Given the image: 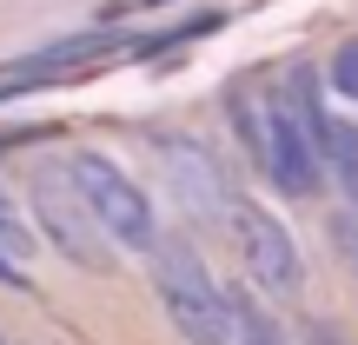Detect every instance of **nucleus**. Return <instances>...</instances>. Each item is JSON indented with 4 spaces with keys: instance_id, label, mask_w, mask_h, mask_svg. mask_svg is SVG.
I'll return each mask as SVG.
<instances>
[{
    "instance_id": "obj_13",
    "label": "nucleus",
    "mask_w": 358,
    "mask_h": 345,
    "mask_svg": "<svg viewBox=\"0 0 358 345\" xmlns=\"http://www.w3.org/2000/svg\"><path fill=\"white\" fill-rule=\"evenodd\" d=\"M219 20H226V13H199V20H192V34H213V27H219ZM166 40H179V34H159V40H153V47H166Z\"/></svg>"
},
{
    "instance_id": "obj_14",
    "label": "nucleus",
    "mask_w": 358,
    "mask_h": 345,
    "mask_svg": "<svg viewBox=\"0 0 358 345\" xmlns=\"http://www.w3.org/2000/svg\"><path fill=\"white\" fill-rule=\"evenodd\" d=\"M0 345H7V339H0Z\"/></svg>"
},
{
    "instance_id": "obj_12",
    "label": "nucleus",
    "mask_w": 358,
    "mask_h": 345,
    "mask_svg": "<svg viewBox=\"0 0 358 345\" xmlns=\"http://www.w3.org/2000/svg\"><path fill=\"white\" fill-rule=\"evenodd\" d=\"M299 339H306V345H345V339H338L325 319H306V332H299Z\"/></svg>"
},
{
    "instance_id": "obj_1",
    "label": "nucleus",
    "mask_w": 358,
    "mask_h": 345,
    "mask_svg": "<svg viewBox=\"0 0 358 345\" xmlns=\"http://www.w3.org/2000/svg\"><path fill=\"white\" fill-rule=\"evenodd\" d=\"M146 259H153V293H159V306H166L173 332L186 345H232L226 293H219L213 272L199 266V253H192L186 239H159Z\"/></svg>"
},
{
    "instance_id": "obj_5",
    "label": "nucleus",
    "mask_w": 358,
    "mask_h": 345,
    "mask_svg": "<svg viewBox=\"0 0 358 345\" xmlns=\"http://www.w3.org/2000/svg\"><path fill=\"white\" fill-rule=\"evenodd\" d=\"M259 173H266L272 186L285 192V199H312V192L325 186V160H319V146H312L306 120H299V106L285 100V93H272V120H266V160H259Z\"/></svg>"
},
{
    "instance_id": "obj_6",
    "label": "nucleus",
    "mask_w": 358,
    "mask_h": 345,
    "mask_svg": "<svg viewBox=\"0 0 358 345\" xmlns=\"http://www.w3.org/2000/svg\"><path fill=\"white\" fill-rule=\"evenodd\" d=\"M153 153H159V167H166V186H173L179 213L199 219V226H226L232 186H226V173H219V160L206 153L199 140H153Z\"/></svg>"
},
{
    "instance_id": "obj_7",
    "label": "nucleus",
    "mask_w": 358,
    "mask_h": 345,
    "mask_svg": "<svg viewBox=\"0 0 358 345\" xmlns=\"http://www.w3.org/2000/svg\"><path fill=\"white\" fill-rule=\"evenodd\" d=\"M226 312H232V345H292V332H285V325L272 319L245 286H232V293H226Z\"/></svg>"
},
{
    "instance_id": "obj_2",
    "label": "nucleus",
    "mask_w": 358,
    "mask_h": 345,
    "mask_svg": "<svg viewBox=\"0 0 358 345\" xmlns=\"http://www.w3.org/2000/svg\"><path fill=\"white\" fill-rule=\"evenodd\" d=\"M66 179L80 186V199H87V213L100 219V232L113 246H127V253H153L159 246V219H153V199L140 192V179H127L106 153H93V146H80L73 160H66Z\"/></svg>"
},
{
    "instance_id": "obj_3",
    "label": "nucleus",
    "mask_w": 358,
    "mask_h": 345,
    "mask_svg": "<svg viewBox=\"0 0 358 345\" xmlns=\"http://www.w3.org/2000/svg\"><path fill=\"white\" fill-rule=\"evenodd\" d=\"M27 199H34V219H40V232H47V246L60 259H73L80 272H106L113 266V239H106L100 219L87 213V199H80V186L66 179V167H40L34 186H27Z\"/></svg>"
},
{
    "instance_id": "obj_9",
    "label": "nucleus",
    "mask_w": 358,
    "mask_h": 345,
    "mask_svg": "<svg viewBox=\"0 0 358 345\" xmlns=\"http://www.w3.org/2000/svg\"><path fill=\"white\" fill-rule=\"evenodd\" d=\"M325 87H332L338 100H358V34L332 47V60H325Z\"/></svg>"
},
{
    "instance_id": "obj_4",
    "label": "nucleus",
    "mask_w": 358,
    "mask_h": 345,
    "mask_svg": "<svg viewBox=\"0 0 358 345\" xmlns=\"http://www.w3.org/2000/svg\"><path fill=\"white\" fill-rule=\"evenodd\" d=\"M226 226H232V246H239L245 279H252L266 299H292L299 286H306V259H299V239H292V226H285L279 213H266L259 199H232Z\"/></svg>"
},
{
    "instance_id": "obj_11",
    "label": "nucleus",
    "mask_w": 358,
    "mask_h": 345,
    "mask_svg": "<svg viewBox=\"0 0 358 345\" xmlns=\"http://www.w3.org/2000/svg\"><path fill=\"white\" fill-rule=\"evenodd\" d=\"M325 232H332V253H338V259H345V266L358 272V206H352V199L332 213V226H325Z\"/></svg>"
},
{
    "instance_id": "obj_8",
    "label": "nucleus",
    "mask_w": 358,
    "mask_h": 345,
    "mask_svg": "<svg viewBox=\"0 0 358 345\" xmlns=\"http://www.w3.org/2000/svg\"><path fill=\"white\" fill-rule=\"evenodd\" d=\"M319 160L338 173V186H345V199L358 206V120H338L332 113V133L319 140Z\"/></svg>"
},
{
    "instance_id": "obj_10",
    "label": "nucleus",
    "mask_w": 358,
    "mask_h": 345,
    "mask_svg": "<svg viewBox=\"0 0 358 345\" xmlns=\"http://www.w3.org/2000/svg\"><path fill=\"white\" fill-rule=\"evenodd\" d=\"M0 253H7V259H27V253H34V232H27L20 206H13L7 192H0Z\"/></svg>"
}]
</instances>
